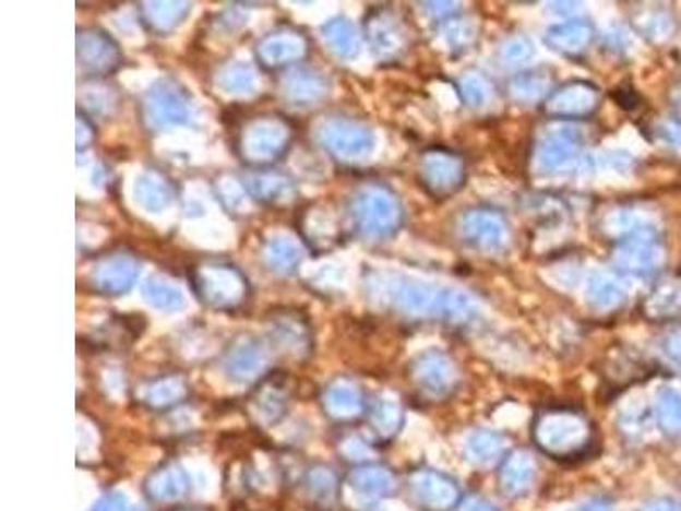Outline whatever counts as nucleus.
<instances>
[{
	"label": "nucleus",
	"mask_w": 681,
	"mask_h": 511,
	"mask_svg": "<svg viewBox=\"0 0 681 511\" xmlns=\"http://www.w3.org/2000/svg\"><path fill=\"white\" fill-rule=\"evenodd\" d=\"M592 425L576 411L550 409L538 416L534 440L538 449L555 459L574 457L592 442Z\"/></svg>",
	"instance_id": "obj_1"
},
{
	"label": "nucleus",
	"mask_w": 681,
	"mask_h": 511,
	"mask_svg": "<svg viewBox=\"0 0 681 511\" xmlns=\"http://www.w3.org/2000/svg\"><path fill=\"white\" fill-rule=\"evenodd\" d=\"M351 215L363 236L383 239L399 229L403 210L387 188L368 187L353 198Z\"/></svg>",
	"instance_id": "obj_2"
},
{
	"label": "nucleus",
	"mask_w": 681,
	"mask_h": 511,
	"mask_svg": "<svg viewBox=\"0 0 681 511\" xmlns=\"http://www.w3.org/2000/svg\"><path fill=\"white\" fill-rule=\"evenodd\" d=\"M194 292L213 309H234L244 302L248 282L230 264L198 268L191 276Z\"/></svg>",
	"instance_id": "obj_3"
},
{
	"label": "nucleus",
	"mask_w": 681,
	"mask_h": 511,
	"mask_svg": "<svg viewBox=\"0 0 681 511\" xmlns=\"http://www.w3.org/2000/svg\"><path fill=\"white\" fill-rule=\"evenodd\" d=\"M318 140L322 147L345 161L365 159L375 147L372 130L348 118H330L319 124Z\"/></svg>",
	"instance_id": "obj_4"
},
{
	"label": "nucleus",
	"mask_w": 681,
	"mask_h": 511,
	"mask_svg": "<svg viewBox=\"0 0 681 511\" xmlns=\"http://www.w3.org/2000/svg\"><path fill=\"white\" fill-rule=\"evenodd\" d=\"M410 379L416 388L431 400H446L457 389L458 372L452 358L445 353L430 349L410 365Z\"/></svg>",
	"instance_id": "obj_5"
},
{
	"label": "nucleus",
	"mask_w": 681,
	"mask_h": 511,
	"mask_svg": "<svg viewBox=\"0 0 681 511\" xmlns=\"http://www.w3.org/2000/svg\"><path fill=\"white\" fill-rule=\"evenodd\" d=\"M419 179L433 197L457 193L465 181V164L461 155L443 148L428 151L419 163Z\"/></svg>",
	"instance_id": "obj_6"
},
{
	"label": "nucleus",
	"mask_w": 681,
	"mask_h": 511,
	"mask_svg": "<svg viewBox=\"0 0 681 511\" xmlns=\"http://www.w3.org/2000/svg\"><path fill=\"white\" fill-rule=\"evenodd\" d=\"M288 140L287 124L276 118H261L246 128L240 148L251 163H270L287 151Z\"/></svg>",
	"instance_id": "obj_7"
},
{
	"label": "nucleus",
	"mask_w": 681,
	"mask_h": 511,
	"mask_svg": "<svg viewBox=\"0 0 681 511\" xmlns=\"http://www.w3.org/2000/svg\"><path fill=\"white\" fill-rule=\"evenodd\" d=\"M409 488L422 507L433 511H449L461 503L457 483L433 468H416L410 473Z\"/></svg>",
	"instance_id": "obj_8"
},
{
	"label": "nucleus",
	"mask_w": 681,
	"mask_h": 511,
	"mask_svg": "<svg viewBox=\"0 0 681 511\" xmlns=\"http://www.w3.org/2000/svg\"><path fill=\"white\" fill-rule=\"evenodd\" d=\"M145 111L154 127L184 123L190 117L187 93L175 82H157L145 97Z\"/></svg>",
	"instance_id": "obj_9"
},
{
	"label": "nucleus",
	"mask_w": 681,
	"mask_h": 511,
	"mask_svg": "<svg viewBox=\"0 0 681 511\" xmlns=\"http://www.w3.org/2000/svg\"><path fill=\"white\" fill-rule=\"evenodd\" d=\"M290 403V389L285 377L270 376L263 379L251 397H249V413L251 418L260 425L272 426L282 421L287 415Z\"/></svg>",
	"instance_id": "obj_10"
},
{
	"label": "nucleus",
	"mask_w": 681,
	"mask_h": 511,
	"mask_svg": "<svg viewBox=\"0 0 681 511\" xmlns=\"http://www.w3.org/2000/svg\"><path fill=\"white\" fill-rule=\"evenodd\" d=\"M580 139L571 128H555L540 139L535 148V164L543 173H561L576 161Z\"/></svg>",
	"instance_id": "obj_11"
},
{
	"label": "nucleus",
	"mask_w": 681,
	"mask_h": 511,
	"mask_svg": "<svg viewBox=\"0 0 681 511\" xmlns=\"http://www.w3.org/2000/svg\"><path fill=\"white\" fill-rule=\"evenodd\" d=\"M77 59L82 69L93 74H109L120 66L117 43L99 29H84L77 36Z\"/></svg>",
	"instance_id": "obj_12"
},
{
	"label": "nucleus",
	"mask_w": 681,
	"mask_h": 511,
	"mask_svg": "<svg viewBox=\"0 0 681 511\" xmlns=\"http://www.w3.org/2000/svg\"><path fill=\"white\" fill-rule=\"evenodd\" d=\"M661 261V251L649 229L638 230L623 240L616 254L620 270L631 275L644 276L655 272Z\"/></svg>",
	"instance_id": "obj_13"
},
{
	"label": "nucleus",
	"mask_w": 681,
	"mask_h": 511,
	"mask_svg": "<svg viewBox=\"0 0 681 511\" xmlns=\"http://www.w3.org/2000/svg\"><path fill=\"white\" fill-rule=\"evenodd\" d=\"M462 233L465 239L485 251L501 249L507 239L506 224L500 213L492 210H468L462 218Z\"/></svg>",
	"instance_id": "obj_14"
},
{
	"label": "nucleus",
	"mask_w": 681,
	"mask_h": 511,
	"mask_svg": "<svg viewBox=\"0 0 681 511\" xmlns=\"http://www.w3.org/2000/svg\"><path fill=\"white\" fill-rule=\"evenodd\" d=\"M321 403L327 418L337 423L357 421L365 413L363 392L349 379L333 380L322 392Z\"/></svg>",
	"instance_id": "obj_15"
},
{
	"label": "nucleus",
	"mask_w": 681,
	"mask_h": 511,
	"mask_svg": "<svg viewBox=\"0 0 681 511\" xmlns=\"http://www.w3.org/2000/svg\"><path fill=\"white\" fill-rule=\"evenodd\" d=\"M139 261L130 254H111L94 268V287L101 294L123 295L139 278Z\"/></svg>",
	"instance_id": "obj_16"
},
{
	"label": "nucleus",
	"mask_w": 681,
	"mask_h": 511,
	"mask_svg": "<svg viewBox=\"0 0 681 511\" xmlns=\"http://www.w3.org/2000/svg\"><path fill=\"white\" fill-rule=\"evenodd\" d=\"M598 106V91L588 82H571L550 94L546 111L552 117L580 118Z\"/></svg>",
	"instance_id": "obj_17"
},
{
	"label": "nucleus",
	"mask_w": 681,
	"mask_h": 511,
	"mask_svg": "<svg viewBox=\"0 0 681 511\" xmlns=\"http://www.w3.org/2000/svg\"><path fill=\"white\" fill-rule=\"evenodd\" d=\"M266 349L261 346L260 341L252 337H242L229 349L225 357V372L236 382H249L258 379L266 368Z\"/></svg>",
	"instance_id": "obj_18"
},
{
	"label": "nucleus",
	"mask_w": 681,
	"mask_h": 511,
	"mask_svg": "<svg viewBox=\"0 0 681 511\" xmlns=\"http://www.w3.org/2000/svg\"><path fill=\"white\" fill-rule=\"evenodd\" d=\"M191 488L190 476L178 462H166L155 467L145 479V495L154 501L178 500Z\"/></svg>",
	"instance_id": "obj_19"
},
{
	"label": "nucleus",
	"mask_w": 681,
	"mask_h": 511,
	"mask_svg": "<svg viewBox=\"0 0 681 511\" xmlns=\"http://www.w3.org/2000/svg\"><path fill=\"white\" fill-rule=\"evenodd\" d=\"M306 50V41L298 33H273L258 45V59L267 69H278L302 59Z\"/></svg>",
	"instance_id": "obj_20"
},
{
	"label": "nucleus",
	"mask_w": 681,
	"mask_h": 511,
	"mask_svg": "<svg viewBox=\"0 0 681 511\" xmlns=\"http://www.w3.org/2000/svg\"><path fill=\"white\" fill-rule=\"evenodd\" d=\"M535 474H537V462L528 450H513L504 459L500 468V486L504 495H525L534 485Z\"/></svg>",
	"instance_id": "obj_21"
},
{
	"label": "nucleus",
	"mask_w": 681,
	"mask_h": 511,
	"mask_svg": "<svg viewBox=\"0 0 681 511\" xmlns=\"http://www.w3.org/2000/svg\"><path fill=\"white\" fill-rule=\"evenodd\" d=\"M395 306L410 316H438L442 288H434L418 280L399 282L394 288Z\"/></svg>",
	"instance_id": "obj_22"
},
{
	"label": "nucleus",
	"mask_w": 681,
	"mask_h": 511,
	"mask_svg": "<svg viewBox=\"0 0 681 511\" xmlns=\"http://www.w3.org/2000/svg\"><path fill=\"white\" fill-rule=\"evenodd\" d=\"M190 385L182 376H163L140 389V401L152 411H167L188 400Z\"/></svg>",
	"instance_id": "obj_23"
},
{
	"label": "nucleus",
	"mask_w": 681,
	"mask_h": 511,
	"mask_svg": "<svg viewBox=\"0 0 681 511\" xmlns=\"http://www.w3.org/2000/svg\"><path fill=\"white\" fill-rule=\"evenodd\" d=\"M348 485L353 491L365 498H383L395 491L397 480L385 465L361 464L349 473Z\"/></svg>",
	"instance_id": "obj_24"
},
{
	"label": "nucleus",
	"mask_w": 681,
	"mask_h": 511,
	"mask_svg": "<svg viewBox=\"0 0 681 511\" xmlns=\"http://www.w3.org/2000/svg\"><path fill=\"white\" fill-rule=\"evenodd\" d=\"M303 488L315 507L333 508L339 501L340 479L330 465H310L303 474Z\"/></svg>",
	"instance_id": "obj_25"
},
{
	"label": "nucleus",
	"mask_w": 681,
	"mask_h": 511,
	"mask_svg": "<svg viewBox=\"0 0 681 511\" xmlns=\"http://www.w3.org/2000/svg\"><path fill=\"white\" fill-rule=\"evenodd\" d=\"M368 421L379 440L387 442L399 433L404 423L403 404L391 394H382L373 401L368 409Z\"/></svg>",
	"instance_id": "obj_26"
},
{
	"label": "nucleus",
	"mask_w": 681,
	"mask_h": 511,
	"mask_svg": "<svg viewBox=\"0 0 681 511\" xmlns=\"http://www.w3.org/2000/svg\"><path fill=\"white\" fill-rule=\"evenodd\" d=\"M330 91V84L314 70H295L285 79V94L295 105H315Z\"/></svg>",
	"instance_id": "obj_27"
},
{
	"label": "nucleus",
	"mask_w": 681,
	"mask_h": 511,
	"mask_svg": "<svg viewBox=\"0 0 681 511\" xmlns=\"http://www.w3.org/2000/svg\"><path fill=\"white\" fill-rule=\"evenodd\" d=\"M593 29L585 21H568L547 29L546 41L552 50L576 55L588 47Z\"/></svg>",
	"instance_id": "obj_28"
},
{
	"label": "nucleus",
	"mask_w": 681,
	"mask_h": 511,
	"mask_svg": "<svg viewBox=\"0 0 681 511\" xmlns=\"http://www.w3.org/2000/svg\"><path fill=\"white\" fill-rule=\"evenodd\" d=\"M503 452V437L495 431L474 430L465 440V453H467L468 461L477 465H489L500 461Z\"/></svg>",
	"instance_id": "obj_29"
},
{
	"label": "nucleus",
	"mask_w": 681,
	"mask_h": 511,
	"mask_svg": "<svg viewBox=\"0 0 681 511\" xmlns=\"http://www.w3.org/2000/svg\"><path fill=\"white\" fill-rule=\"evenodd\" d=\"M322 35H324L327 47L339 55L343 59H353L357 57L360 50V41H358L355 26L349 23L346 17H334L322 26Z\"/></svg>",
	"instance_id": "obj_30"
},
{
	"label": "nucleus",
	"mask_w": 681,
	"mask_h": 511,
	"mask_svg": "<svg viewBox=\"0 0 681 511\" xmlns=\"http://www.w3.org/2000/svg\"><path fill=\"white\" fill-rule=\"evenodd\" d=\"M135 198L145 210L157 213L169 206L172 191L159 175L147 173L135 181Z\"/></svg>",
	"instance_id": "obj_31"
},
{
	"label": "nucleus",
	"mask_w": 681,
	"mask_h": 511,
	"mask_svg": "<svg viewBox=\"0 0 681 511\" xmlns=\"http://www.w3.org/2000/svg\"><path fill=\"white\" fill-rule=\"evenodd\" d=\"M190 14L188 2H151L144 8V20L157 33L175 29Z\"/></svg>",
	"instance_id": "obj_32"
},
{
	"label": "nucleus",
	"mask_w": 681,
	"mask_h": 511,
	"mask_svg": "<svg viewBox=\"0 0 681 511\" xmlns=\"http://www.w3.org/2000/svg\"><path fill=\"white\" fill-rule=\"evenodd\" d=\"M370 41L373 50L382 57H392L403 48V33L389 16H375L370 20Z\"/></svg>",
	"instance_id": "obj_33"
},
{
	"label": "nucleus",
	"mask_w": 681,
	"mask_h": 511,
	"mask_svg": "<svg viewBox=\"0 0 681 511\" xmlns=\"http://www.w3.org/2000/svg\"><path fill=\"white\" fill-rule=\"evenodd\" d=\"M246 188L261 202H276L291 191L290 179L279 173H260L246 178Z\"/></svg>",
	"instance_id": "obj_34"
},
{
	"label": "nucleus",
	"mask_w": 681,
	"mask_h": 511,
	"mask_svg": "<svg viewBox=\"0 0 681 511\" xmlns=\"http://www.w3.org/2000/svg\"><path fill=\"white\" fill-rule=\"evenodd\" d=\"M656 419L659 428L670 437H681V395L670 388L656 394Z\"/></svg>",
	"instance_id": "obj_35"
},
{
	"label": "nucleus",
	"mask_w": 681,
	"mask_h": 511,
	"mask_svg": "<svg viewBox=\"0 0 681 511\" xmlns=\"http://www.w3.org/2000/svg\"><path fill=\"white\" fill-rule=\"evenodd\" d=\"M264 260L275 272L291 273L302 260V252L294 240L275 237L264 246Z\"/></svg>",
	"instance_id": "obj_36"
},
{
	"label": "nucleus",
	"mask_w": 681,
	"mask_h": 511,
	"mask_svg": "<svg viewBox=\"0 0 681 511\" xmlns=\"http://www.w3.org/2000/svg\"><path fill=\"white\" fill-rule=\"evenodd\" d=\"M623 298H625V290L613 276L600 273L589 280L588 300L596 309H613L623 302Z\"/></svg>",
	"instance_id": "obj_37"
},
{
	"label": "nucleus",
	"mask_w": 681,
	"mask_h": 511,
	"mask_svg": "<svg viewBox=\"0 0 681 511\" xmlns=\"http://www.w3.org/2000/svg\"><path fill=\"white\" fill-rule=\"evenodd\" d=\"M647 314L655 319L671 318L681 310V285L680 283H662L656 288L646 304Z\"/></svg>",
	"instance_id": "obj_38"
},
{
	"label": "nucleus",
	"mask_w": 681,
	"mask_h": 511,
	"mask_svg": "<svg viewBox=\"0 0 681 511\" xmlns=\"http://www.w3.org/2000/svg\"><path fill=\"white\" fill-rule=\"evenodd\" d=\"M474 314H476V304L470 295L461 290H452V288H442L438 318L450 322H467Z\"/></svg>",
	"instance_id": "obj_39"
},
{
	"label": "nucleus",
	"mask_w": 681,
	"mask_h": 511,
	"mask_svg": "<svg viewBox=\"0 0 681 511\" xmlns=\"http://www.w3.org/2000/svg\"><path fill=\"white\" fill-rule=\"evenodd\" d=\"M144 297L155 309L178 310L181 309L182 295L178 288L164 280L151 278L144 285Z\"/></svg>",
	"instance_id": "obj_40"
},
{
	"label": "nucleus",
	"mask_w": 681,
	"mask_h": 511,
	"mask_svg": "<svg viewBox=\"0 0 681 511\" xmlns=\"http://www.w3.org/2000/svg\"><path fill=\"white\" fill-rule=\"evenodd\" d=\"M218 84L227 93H249L254 87V74H252L251 67L244 63H234L222 70Z\"/></svg>",
	"instance_id": "obj_41"
},
{
	"label": "nucleus",
	"mask_w": 681,
	"mask_h": 511,
	"mask_svg": "<svg viewBox=\"0 0 681 511\" xmlns=\"http://www.w3.org/2000/svg\"><path fill=\"white\" fill-rule=\"evenodd\" d=\"M547 85H549V82L542 75L525 74L513 81L511 91L523 102H534V99H538L546 93Z\"/></svg>",
	"instance_id": "obj_42"
},
{
	"label": "nucleus",
	"mask_w": 681,
	"mask_h": 511,
	"mask_svg": "<svg viewBox=\"0 0 681 511\" xmlns=\"http://www.w3.org/2000/svg\"><path fill=\"white\" fill-rule=\"evenodd\" d=\"M278 337L283 346H288V348L295 349V352H302V349L309 348V334H307L302 322H295L291 319H285V321L279 322Z\"/></svg>",
	"instance_id": "obj_43"
},
{
	"label": "nucleus",
	"mask_w": 681,
	"mask_h": 511,
	"mask_svg": "<svg viewBox=\"0 0 681 511\" xmlns=\"http://www.w3.org/2000/svg\"><path fill=\"white\" fill-rule=\"evenodd\" d=\"M339 453L346 461L360 465L368 464V461L373 457L372 445L358 435L343 438L339 442Z\"/></svg>",
	"instance_id": "obj_44"
},
{
	"label": "nucleus",
	"mask_w": 681,
	"mask_h": 511,
	"mask_svg": "<svg viewBox=\"0 0 681 511\" xmlns=\"http://www.w3.org/2000/svg\"><path fill=\"white\" fill-rule=\"evenodd\" d=\"M461 91L462 96H464V102L467 103L470 108H480V106H485L486 102H488V84H486L485 79L479 78V75H465V78L462 79Z\"/></svg>",
	"instance_id": "obj_45"
},
{
	"label": "nucleus",
	"mask_w": 681,
	"mask_h": 511,
	"mask_svg": "<svg viewBox=\"0 0 681 511\" xmlns=\"http://www.w3.org/2000/svg\"><path fill=\"white\" fill-rule=\"evenodd\" d=\"M530 41H528L527 38H523V36L511 38L503 47V59L506 60V62L513 63V66L523 62V60L530 59Z\"/></svg>",
	"instance_id": "obj_46"
},
{
	"label": "nucleus",
	"mask_w": 681,
	"mask_h": 511,
	"mask_svg": "<svg viewBox=\"0 0 681 511\" xmlns=\"http://www.w3.org/2000/svg\"><path fill=\"white\" fill-rule=\"evenodd\" d=\"M91 511H130V508H128L127 496L121 492H109L103 496Z\"/></svg>",
	"instance_id": "obj_47"
},
{
	"label": "nucleus",
	"mask_w": 681,
	"mask_h": 511,
	"mask_svg": "<svg viewBox=\"0 0 681 511\" xmlns=\"http://www.w3.org/2000/svg\"><path fill=\"white\" fill-rule=\"evenodd\" d=\"M662 349L671 360L681 365V328H674L673 331L666 334L662 340Z\"/></svg>",
	"instance_id": "obj_48"
},
{
	"label": "nucleus",
	"mask_w": 681,
	"mask_h": 511,
	"mask_svg": "<svg viewBox=\"0 0 681 511\" xmlns=\"http://www.w3.org/2000/svg\"><path fill=\"white\" fill-rule=\"evenodd\" d=\"M458 511H500L491 501L479 495L465 496L458 503Z\"/></svg>",
	"instance_id": "obj_49"
},
{
	"label": "nucleus",
	"mask_w": 681,
	"mask_h": 511,
	"mask_svg": "<svg viewBox=\"0 0 681 511\" xmlns=\"http://www.w3.org/2000/svg\"><path fill=\"white\" fill-rule=\"evenodd\" d=\"M661 135L666 142L681 148V121H670L661 127Z\"/></svg>",
	"instance_id": "obj_50"
},
{
	"label": "nucleus",
	"mask_w": 681,
	"mask_h": 511,
	"mask_svg": "<svg viewBox=\"0 0 681 511\" xmlns=\"http://www.w3.org/2000/svg\"><path fill=\"white\" fill-rule=\"evenodd\" d=\"M641 511H681V504L670 498H658L647 501Z\"/></svg>",
	"instance_id": "obj_51"
},
{
	"label": "nucleus",
	"mask_w": 681,
	"mask_h": 511,
	"mask_svg": "<svg viewBox=\"0 0 681 511\" xmlns=\"http://www.w3.org/2000/svg\"><path fill=\"white\" fill-rule=\"evenodd\" d=\"M671 106L678 115V121H681V85L674 87L673 93H671Z\"/></svg>",
	"instance_id": "obj_52"
},
{
	"label": "nucleus",
	"mask_w": 681,
	"mask_h": 511,
	"mask_svg": "<svg viewBox=\"0 0 681 511\" xmlns=\"http://www.w3.org/2000/svg\"><path fill=\"white\" fill-rule=\"evenodd\" d=\"M573 511H608V508L605 507L604 503H596V501H593V503L583 504V507L576 508V510Z\"/></svg>",
	"instance_id": "obj_53"
},
{
	"label": "nucleus",
	"mask_w": 681,
	"mask_h": 511,
	"mask_svg": "<svg viewBox=\"0 0 681 511\" xmlns=\"http://www.w3.org/2000/svg\"><path fill=\"white\" fill-rule=\"evenodd\" d=\"M172 511H212V510H208V508H203V507H179V508H175V510Z\"/></svg>",
	"instance_id": "obj_54"
},
{
	"label": "nucleus",
	"mask_w": 681,
	"mask_h": 511,
	"mask_svg": "<svg viewBox=\"0 0 681 511\" xmlns=\"http://www.w3.org/2000/svg\"><path fill=\"white\" fill-rule=\"evenodd\" d=\"M133 511H139V510H133Z\"/></svg>",
	"instance_id": "obj_55"
}]
</instances>
